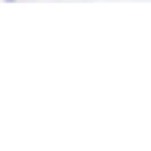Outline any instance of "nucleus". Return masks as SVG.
Masks as SVG:
<instances>
[{"mask_svg": "<svg viewBox=\"0 0 151 151\" xmlns=\"http://www.w3.org/2000/svg\"><path fill=\"white\" fill-rule=\"evenodd\" d=\"M5 2H8V3H13V2H16V0H5Z\"/></svg>", "mask_w": 151, "mask_h": 151, "instance_id": "nucleus-1", "label": "nucleus"}]
</instances>
